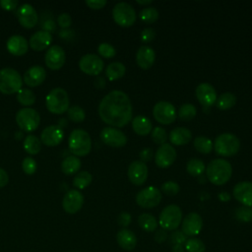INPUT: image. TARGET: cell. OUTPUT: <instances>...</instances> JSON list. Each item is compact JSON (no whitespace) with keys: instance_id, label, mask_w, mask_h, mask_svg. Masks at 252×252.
I'll list each match as a JSON object with an SVG mask.
<instances>
[{"instance_id":"1","label":"cell","mask_w":252,"mask_h":252,"mask_svg":"<svg viewBox=\"0 0 252 252\" xmlns=\"http://www.w3.org/2000/svg\"><path fill=\"white\" fill-rule=\"evenodd\" d=\"M98 115L110 126H126L132 119V103L129 96L119 90L109 92L99 102Z\"/></svg>"},{"instance_id":"2","label":"cell","mask_w":252,"mask_h":252,"mask_svg":"<svg viewBox=\"0 0 252 252\" xmlns=\"http://www.w3.org/2000/svg\"><path fill=\"white\" fill-rule=\"evenodd\" d=\"M206 175L211 183L220 186L230 179L232 175V166L226 159L216 158L210 161L207 165Z\"/></svg>"},{"instance_id":"3","label":"cell","mask_w":252,"mask_h":252,"mask_svg":"<svg viewBox=\"0 0 252 252\" xmlns=\"http://www.w3.org/2000/svg\"><path fill=\"white\" fill-rule=\"evenodd\" d=\"M68 147L73 155L84 157L92 150V139L87 131L83 129H75L69 136Z\"/></svg>"},{"instance_id":"4","label":"cell","mask_w":252,"mask_h":252,"mask_svg":"<svg viewBox=\"0 0 252 252\" xmlns=\"http://www.w3.org/2000/svg\"><path fill=\"white\" fill-rule=\"evenodd\" d=\"M213 145L218 155L221 157H231L239 151L240 141L232 133H222L215 139Z\"/></svg>"},{"instance_id":"5","label":"cell","mask_w":252,"mask_h":252,"mask_svg":"<svg viewBox=\"0 0 252 252\" xmlns=\"http://www.w3.org/2000/svg\"><path fill=\"white\" fill-rule=\"evenodd\" d=\"M23 86V78L13 68H3L0 70V93L12 94L18 93Z\"/></svg>"},{"instance_id":"6","label":"cell","mask_w":252,"mask_h":252,"mask_svg":"<svg viewBox=\"0 0 252 252\" xmlns=\"http://www.w3.org/2000/svg\"><path fill=\"white\" fill-rule=\"evenodd\" d=\"M47 109L53 114H62L69 109V96L62 88L51 90L45 98Z\"/></svg>"},{"instance_id":"7","label":"cell","mask_w":252,"mask_h":252,"mask_svg":"<svg viewBox=\"0 0 252 252\" xmlns=\"http://www.w3.org/2000/svg\"><path fill=\"white\" fill-rule=\"evenodd\" d=\"M182 221V211L174 204L162 209L158 217V224L164 230H176Z\"/></svg>"},{"instance_id":"8","label":"cell","mask_w":252,"mask_h":252,"mask_svg":"<svg viewBox=\"0 0 252 252\" xmlns=\"http://www.w3.org/2000/svg\"><path fill=\"white\" fill-rule=\"evenodd\" d=\"M112 17L118 26L128 28L136 22L137 14L134 7L129 3L118 2L112 9Z\"/></svg>"},{"instance_id":"9","label":"cell","mask_w":252,"mask_h":252,"mask_svg":"<svg viewBox=\"0 0 252 252\" xmlns=\"http://www.w3.org/2000/svg\"><path fill=\"white\" fill-rule=\"evenodd\" d=\"M40 122L39 113L32 108H21L16 114V123L25 132L34 131Z\"/></svg>"},{"instance_id":"10","label":"cell","mask_w":252,"mask_h":252,"mask_svg":"<svg viewBox=\"0 0 252 252\" xmlns=\"http://www.w3.org/2000/svg\"><path fill=\"white\" fill-rule=\"evenodd\" d=\"M162 196L158 188L149 186L140 190L136 195V203L144 209H152L159 205Z\"/></svg>"},{"instance_id":"11","label":"cell","mask_w":252,"mask_h":252,"mask_svg":"<svg viewBox=\"0 0 252 252\" xmlns=\"http://www.w3.org/2000/svg\"><path fill=\"white\" fill-rule=\"evenodd\" d=\"M154 118L160 124H171L176 118V109L174 105L166 100L158 101L153 108Z\"/></svg>"},{"instance_id":"12","label":"cell","mask_w":252,"mask_h":252,"mask_svg":"<svg viewBox=\"0 0 252 252\" xmlns=\"http://www.w3.org/2000/svg\"><path fill=\"white\" fill-rule=\"evenodd\" d=\"M79 67L81 71L87 75L97 76L103 70L104 63L98 55L88 53L81 57L79 61Z\"/></svg>"},{"instance_id":"13","label":"cell","mask_w":252,"mask_h":252,"mask_svg":"<svg viewBox=\"0 0 252 252\" xmlns=\"http://www.w3.org/2000/svg\"><path fill=\"white\" fill-rule=\"evenodd\" d=\"M99 136L105 145L113 148L123 147L127 143L126 135L115 127H104L100 131Z\"/></svg>"},{"instance_id":"14","label":"cell","mask_w":252,"mask_h":252,"mask_svg":"<svg viewBox=\"0 0 252 252\" xmlns=\"http://www.w3.org/2000/svg\"><path fill=\"white\" fill-rule=\"evenodd\" d=\"M177 153L170 144H163L158 147L155 154V162L158 167L166 168L176 159Z\"/></svg>"},{"instance_id":"15","label":"cell","mask_w":252,"mask_h":252,"mask_svg":"<svg viewBox=\"0 0 252 252\" xmlns=\"http://www.w3.org/2000/svg\"><path fill=\"white\" fill-rule=\"evenodd\" d=\"M203 228V220L198 213H189L181 221V231L186 236L194 237Z\"/></svg>"},{"instance_id":"16","label":"cell","mask_w":252,"mask_h":252,"mask_svg":"<svg viewBox=\"0 0 252 252\" xmlns=\"http://www.w3.org/2000/svg\"><path fill=\"white\" fill-rule=\"evenodd\" d=\"M16 16L20 25L26 29L33 28L38 22V15L35 9L30 4H23L17 8Z\"/></svg>"},{"instance_id":"17","label":"cell","mask_w":252,"mask_h":252,"mask_svg":"<svg viewBox=\"0 0 252 252\" xmlns=\"http://www.w3.org/2000/svg\"><path fill=\"white\" fill-rule=\"evenodd\" d=\"M84 204V196L83 194L76 189L69 190L63 197L62 207L64 211L68 214H76L78 213Z\"/></svg>"},{"instance_id":"18","label":"cell","mask_w":252,"mask_h":252,"mask_svg":"<svg viewBox=\"0 0 252 252\" xmlns=\"http://www.w3.org/2000/svg\"><path fill=\"white\" fill-rule=\"evenodd\" d=\"M127 175L132 184L143 185L148 178V166L141 160H134L128 166Z\"/></svg>"},{"instance_id":"19","label":"cell","mask_w":252,"mask_h":252,"mask_svg":"<svg viewBox=\"0 0 252 252\" xmlns=\"http://www.w3.org/2000/svg\"><path fill=\"white\" fill-rule=\"evenodd\" d=\"M65 51L59 45L50 46L44 56L46 66L51 70H59L65 63Z\"/></svg>"},{"instance_id":"20","label":"cell","mask_w":252,"mask_h":252,"mask_svg":"<svg viewBox=\"0 0 252 252\" xmlns=\"http://www.w3.org/2000/svg\"><path fill=\"white\" fill-rule=\"evenodd\" d=\"M232 195L237 202L245 207H252V182H238L232 191Z\"/></svg>"},{"instance_id":"21","label":"cell","mask_w":252,"mask_h":252,"mask_svg":"<svg viewBox=\"0 0 252 252\" xmlns=\"http://www.w3.org/2000/svg\"><path fill=\"white\" fill-rule=\"evenodd\" d=\"M64 138V131L58 125H50L45 127L40 134V142L45 146L54 147L59 145Z\"/></svg>"},{"instance_id":"22","label":"cell","mask_w":252,"mask_h":252,"mask_svg":"<svg viewBox=\"0 0 252 252\" xmlns=\"http://www.w3.org/2000/svg\"><path fill=\"white\" fill-rule=\"evenodd\" d=\"M196 96L204 106H212L217 101V92L209 83H201L196 88Z\"/></svg>"},{"instance_id":"23","label":"cell","mask_w":252,"mask_h":252,"mask_svg":"<svg viewBox=\"0 0 252 252\" xmlns=\"http://www.w3.org/2000/svg\"><path fill=\"white\" fill-rule=\"evenodd\" d=\"M46 78V71L43 67L35 65L30 67L24 74L23 81L28 87H37L43 83Z\"/></svg>"},{"instance_id":"24","label":"cell","mask_w":252,"mask_h":252,"mask_svg":"<svg viewBox=\"0 0 252 252\" xmlns=\"http://www.w3.org/2000/svg\"><path fill=\"white\" fill-rule=\"evenodd\" d=\"M155 60L156 53L152 47L148 45H142L139 47L136 53V63L140 68L144 70L151 68L155 63Z\"/></svg>"},{"instance_id":"25","label":"cell","mask_w":252,"mask_h":252,"mask_svg":"<svg viewBox=\"0 0 252 252\" xmlns=\"http://www.w3.org/2000/svg\"><path fill=\"white\" fill-rule=\"evenodd\" d=\"M7 50L15 56H22L27 53L29 48V43L27 39L22 35H12L7 40Z\"/></svg>"},{"instance_id":"26","label":"cell","mask_w":252,"mask_h":252,"mask_svg":"<svg viewBox=\"0 0 252 252\" xmlns=\"http://www.w3.org/2000/svg\"><path fill=\"white\" fill-rule=\"evenodd\" d=\"M116 241L118 245L126 251L133 250L138 242L136 234L132 230L127 228H122L117 232Z\"/></svg>"},{"instance_id":"27","label":"cell","mask_w":252,"mask_h":252,"mask_svg":"<svg viewBox=\"0 0 252 252\" xmlns=\"http://www.w3.org/2000/svg\"><path fill=\"white\" fill-rule=\"evenodd\" d=\"M52 41L51 33L44 32V31H38L34 32L31 38H30V46L32 49L35 51H41L47 48Z\"/></svg>"},{"instance_id":"28","label":"cell","mask_w":252,"mask_h":252,"mask_svg":"<svg viewBox=\"0 0 252 252\" xmlns=\"http://www.w3.org/2000/svg\"><path fill=\"white\" fill-rule=\"evenodd\" d=\"M192 139V133L188 128L176 127L169 133V141L176 146H183L188 144Z\"/></svg>"},{"instance_id":"29","label":"cell","mask_w":252,"mask_h":252,"mask_svg":"<svg viewBox=\"0 0 252 252\" xmlns=\"http://www.w3.org/2000/svg\"><path fill=\"white\" fill-rule=\"evenodd\" d=\"M132 128L140 136H147L153 130L152 121L144 115H137L132 119Z\"/></svg>"},{"instance_id":"30","label":"cell","mask_w":252,"mask_h":252,"mask_svg":"<svg viewBox=\"0 0 252 252\" xmlns=\"http://www.w3.org/2000/svg\"><path fill=\"white\" fill-rule=\"evenodd\" d=\"M81 167V160L76 156L66 157L61 162V170L67 175L77 173Z\"/></svg>"},{"instance_id":"31","label":"cell","mask_w":252,"mask_h":252,"mask_svg":"<svg viewBox=\"0 0 252 252\" xmlns=\"http://www.w3.org/2000/svg\"><path fill=\"white\" fill-rule=\"evenodd\" d=\"M138 224L143 230L147 232H153L157 230L158 222L153 215L148 213H143L138 217Z\"/></svg>"},{"instance_id":"32","label":"cell","mask_w":252,"mask_h":252,"mask_svg":"<svg viewBox=\"0 0 252 252\" xmlns=\"http://www.w3.org/2000/svg\"><path fill=\"white\" fill-rule=\"evenodd\" d=\"M126 72V67L121 62H111L107 65L105 70V75L109 81H115L124 76Z\"/></svg>"},{"instance_id":"33","label":"cell","mask_w":252,"mask_h":252,"mask_svg":"<svg viewBox=\"0 0 252 252\" xmlns=\"http://www.w3.org/2000/svg\"><path fill=\"white\" fill-rule=\"evenodd\" d=\"M217 107L220 110H227L230 109L234 104L236 103V96L229 92L221 94L218 98H217Z\"/></svg>"},{"instance_id":"34","label":"cell","mask_w":252,"mask_h":252,"mask_svg":"<svg viewBox=\"0 0 252 252\" xmlns=\"http://www.w3.org/2000/svg\"><path fill=\"white\" fill-rule=\"evenodd\" d=\"M24 150L30 155H36L40 151V141L34 135H28L23 143Z\"/></svg>"},{"instance_id":"35","label":"cell","mask_w":252,"mask_h":252,"mask_svg":"<svg viewBox=\"0 0 252 252\" xmlns=\"http://www.w3.org/2000/svg\"><path fill=\"white\" fill-rule=\"evenodd\" d=\"M193 145H194V148L201 154H204V155H207V154H210L214 148V145H213V142L205 137V136H198L194 139V142H193Z\"/></svg>"},{"instance_id":"36","label":"cell","mask_w":252,"mask_h":252,"mask_svg":"<svg viewBox=\"0 0 252 252\" xmlns=\"http://www.w3.org/2000/svg\"><path fill=\"white\" fill-rule=\"evenodd\" d=\"M17 100L20 104L24 106H30L32 105L35 101V95L34 93L31 89L22 88L17 93Z\"/></svg>"},{"instance_id":"37","label":"cell","mask_w":252,"mask_h":252,"mask_svg":"<svg viewBox=\"0 0 252 252\" xmlns=\"http://www.w3.org/2000/svg\"><path fill=\"white\" fill-rule=\"evenodd\" d=\"M186 170L192 176H200L206 170V165L199 158H191L186 164Z\"/></svg>"},{"instance_id":"38","label":"cell","mask_w":252,"mask_h":252,"mask_svg":"<svg viewBox=\"0 0 252 252\" xmlns=\"http://www.w3.org/2000/svg\"><path fill=\"white\" fill-rule=\"evenodd\" d=\"M93 180V176L88 171H80L77 173L73 179V185L77 189H85L88 187Z\"/></svg>"},{"instance_id":"39","label":"cell","mask_w":252,"mask_h":252,"mask_svg":"<svg viewBox=\"0 0 252 252\" xmlns=\"http://www.w3.org/2000/svg\"><path fill=\"white\" fill-rule=\"evenodd\" d=\"M197 114V109L192 103H184L178 109V117L183 121L192 120Z\"/></svg>"},{"instance_id":"40","label":"cell","mask_w":252,"mask_h":252,"mask_svg":"<svg viewBox=\"0 0 252 252\" xmlns=\"http://www.w3.org/2000/svg\"><path fill=\"white\" fill-rule=\"evenodd\" d=\"M140 20L147 24H153L158 19V11L155 7H146L139 14Z\"/></svg>"},{"instance_id":"41","label":"cell","mask_w":252,"mask_h":252,"mask_svg":"<svg viewBox=\"0 0 252 252\" xmlns=\"http://www.w3.org/2000/svg\"><path fill=\"white\" fill-rule=\"evenodd\" d=\"M184 248L187 252H205L206 245L201 239L192 237L186 240Z\"/></svg>"},{"instance_id":"42","label":"cell","mask_w":252,"mask_h":252,"mask_svg":"<svg viewBox=\"0 0 252 252\" xmlns=\"http://www.w3.org/2000/svg\"><path fill=\"white\" fill-rule=\"evenodd\" d=\"M67 113H68V118L71 121L76 122V123L82 122L86 118L85 110L79 105H73V106L69 107V109L67 110Z\"/></svg>"},{"instance_id":"43","label":"cell","mask_w":252,"mask_h":252,"mask_svg":"<svg viewBox=\"0 0 252 252\" xmlns=\"http://www.w3.org/2000/svg\"><path fill=\"white\" fill-rule=\"evenodd\" d=\"M151 136H152L153 141H154L156 144H158V145H163V144H165V142L167 141V138H168L165 129H163V128L160 127V126L155 127V128L152 130V132H151Z\"/></svg>"},{"instance_id":"44","label":"cell","mask_w":252,"mask_h":252,"mask_svg":"<svg viewBox=\"0 0 252 252\" xmlns=\"http://www.w3.org/2000/svg\"><path fill=\"white\" fill-rule=\"evenodd\" d=\"M235 217L238 220L247 222L252 221V207H239L235 211Z\"/></svg>"},{"instance_id":"45","label":"cell","mask_w":252,"mask_h":252,"mask_svg":"<svg viewBox=\"0 0 252 252\" xmlns=\"http://www.w3.org/2000/svg\"><path fill=\"white\" fill-rule=\"evenodd\" d=\"M98 54L104 58H112L116 54V50L113 45L107 42H102L97 47Z\"/></svg>"},{"instance_id":"46","label":"cell","mask_w":252,"mask_h":252,"mask_svg":"<svg viewBox=\"0 0 252 252\" xmlns=\"http://www.w3.org/2000/svg\"><path fill=\"white\" fill-rule=\"evenodd\" d=\"M160 189L164 194H166L168 196H174L179 192L180 187L175 181L169 180V181H165L164 183H162Z\"/></svg>"},{"instance_id":"47","label":"cell","mask_w":252,"mask_h":252,"mask_svg":"<svg viewBox=\"0 0 252 252\" xmlns=\"http://www.w3.org/2000/svg\"><path fill=\"white\" fill-rule=\"evenodd\" d=\"M22 168L24 172L28 175H32L36 170V161L32 158H25L22 162Z\"/></svg>"},{"instance_id":"48","label":"cell","mask_w":252,"mask_h":252,"mask_svg":"<svg viewBox=\"0 0 252 252\" xmlns=\"http://www.w3.org/2000/svg\"><path fill=\"white\" fill-rule=\"evenodd\" d=\"M40 27H41V31L47 32H53L56 30V25L55 22L53 21V19L51 17L47 18L45 16H42V21L40 23Z\"/></svg>"},{"instance_id":"49","label":"cell","mask_w":252,"mask_h":252,"mask_svg":"<svg viewBox=\"0 0 252 252\" xmlns=\"http://www.w3.org/2000/svg\"><path fill=\"white\" fill-rule=\"evenodd\" d=\"M169 240L170 242L174 244H185L187 240V236L181 231V230H174L170 235H169Z\"/></svg>"},{"instance_id":"50","label":"cell","mask_w":252,"mask_h":252,"mask_svg":"<svg viewBox=\"0 0 252 252\" xmlns=\"http://www.w3.org/2000/svg\"><path fill=\"white\" fill-rule=\"evenodd\" d=\"M57 24L62 29H68L72 24L71 16L68 13H62L57 17Z\"/></svg>"},{"instance_id":"51","label":"cell","mask_w":252,"mask_h":252,"mask_svg":"<svg viewBox=\"0 0 252 252\" xmlns=\"http://www.w3.org/2000/svg\"><path fill=\"white\" fill-rule=\"evenodd\" d=\"M156 36L155 30L152 28H146L141 32V39L143 42H150L152 41Z\"/></svg>"},{"instance_id":"52","label":"cell","mask_w":252,"mask_h":252,"mask_svg":"<svg viewBox=\"0 0 252 252\" xmlns=\"http://www.w3.org/2000/svg\"><path fill=\"white\" fill-rule=\"evenodd\" d=\"M117 222L120 226L126 227L131 223V215L127 212H122L117 218Z\"/></svg>"},{"instance_id":"53","label":"cell","mask_w":252,"mask_h":252,"mask_svg":"<svg viewBox=\"0 0 252 252\" xmlns=\"http://www.w3.org/2000/svg\"><path fill=\"white\" fill-rule=\"evenodd\" d=\"M86 4L91 9L99 10L106 5V0H87Z\"/></svg>"},{"instance_id":"54","label":"cell","mask_w":252,"mask_h":252,"mask_svg":"<svg viewBox=\"0 0 252 252\" xmlns=\"http://www.w3.org/2000/svg\"><path fill=\"white\" fill-rule=\"evenodd\" d=\"M153 151L151 148H144L141 150L139 156H140V159L141 161L143 162H147V161H150L153 158Z\"/></svg>"},{"instance_id":"55","label":"cell","mask_w":252,"mask_h":252,"mask_svg":"<svg viewBox=\"0 0 252 252\" xmlns=\"http://www.w3.org/2000/svg\"><path fill=\"white\" fill-rule=\"evenodd\" d=\"M0 6L6 11H13L18 6V1L16 0H1Z\"/></svg>"},{"instance_id":"56","label":"cell","mask_w":252,"mask_h":252,"mask_svg":"<svg viewBox=\"0 0 252 252\" xmlns=\"http://www.w3.org/2000/svg\"><path fill=\"white\" fill-rule=\"evenodd\" d=\"M167 237H168V234H167L166 230H164V229H162V228L157 230L156 233H155V235H154V238H155V240H156L158 243H163V242H165L166 239H167Z\"/></svg>"},{"instance_id":"57","label":"cell","mask_w":252,"mask_h":252,"mask_svg":"<svg viewBox=\"0 0 252 252\" xmlns=\"http://www.w3.org/2000/svg\"><path fill=\"white\" fill-rule=\"evenodd\" d=\"M8 181H9L8 173L3 168L0 167V188L5 187L8 184Z\"/></svg>"},{"instance_id":"58","label":"cell","mask_w":252,"mask_h":252,"mask_svg":"<svg viewBox=\"0 0 252 252\" xmlns=\"http://www.w3.org/2000/svg\"><path fill=\"white\" fill-rule=\"evenodd\" d=\"M74 35V32L72 30L69 29H62L59 32V36L63 39H71Z\"/></svg>"},{"instance_id":"59","label":"cell","mask_w":252,"mask_h":252,"mask_svg":"<svg viewBox=\"0 0 252 252\" xmlns=\"http://www.w3.org/2000/svg\"><path fill=\"white\" fill-rule=\"evenodd\" d=\"M94 84V86H95L96 88L101 89V88H103L104 85H105V80H104L102 77H97V78H95Z\"/></svg>"},{"instance_id":"60","label":"cell","mask_w":252,"mask_h":252,"mask_svg":"<svg viewBox=\"0 0 252 252\" xmlns=\"http://www.w3.org/2000/svg\"><path fill=\"white\" fill-rule=\"evenodd\" d=\"M218 197L222 202H227V201L230 200V195L227 192H220Z\"/></svg>"},{"instance_id":"61","label":"cell","mask_w":252,"mask_h":252,"mask_svg":"<svg viewBox=\"0 0 252 252\" xmlns=\"http://www.w3.org/2000/svg\"><path fill=\"white\" fill-rule=\"evenodd\" d=\"M171 252H185L184 245H181V244H174V245H172Z\"/></svg>"},{"instance_id":"62","label":"cell","mask_w":252,"mask_h":252,"mask_svg":"<svg viewBox=\"0 0 252 252\" xmlns=\"http://www.w3.org/2000/svg\"><path fill=\"white\" fill-rule=\"evenodd\" d=\"M68 125V123H67V121H66V119H60L59 121H58V126L60 127V128H62V127H66Z\"/></svg>"},{"instance_id":"63","label":"cell","mask_w":252,"mask_h":252,"mask_svg":"<svg viewBox=\"0 0 252 252\" xmlns=\"http://www.w3.org/2000/svg\"><path fill=\"white\" fill-rule=\"evenodd\" d=\"M136 2L141 5H148V4L152 3V0H137Z\"/></svg>"}]
</instances>
